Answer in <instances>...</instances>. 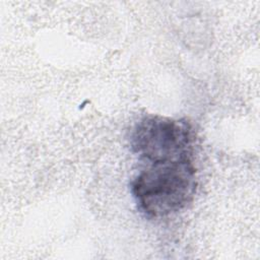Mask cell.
Here are the masks:
<instances>
[{
  "instance_id": "2",
  "label": "cell",
  "mask_w": 260,
  "mask_h": 260,
  "mask_svg": "<svg viewBox=\"0 0 260 260\" xmlns=\"http://www.w3.org/2000/svg\"><path fill=\"white\" fill-rule=\"evenodd\" d=\"M195 131L185 119L146 115L130 131L132 151L147 162L193 158Z\"/></svg>"
},
{
  "instance_id": "1",
  "label": "cell",
  "mask_w": 260,
  "mask_h": 260,
  "mask_svg": "<svg viewBox=\"0 0 260 260\" xmlns=\"http://www.w3.org/2000/svg\"><path fill=\"white\" fill-rule=\"evenodd\" d=\"M138 210L149 218L177 213L189 205L196 193L193 158L148 162L131 182Z\"/></svg>"
}]
</instances>
